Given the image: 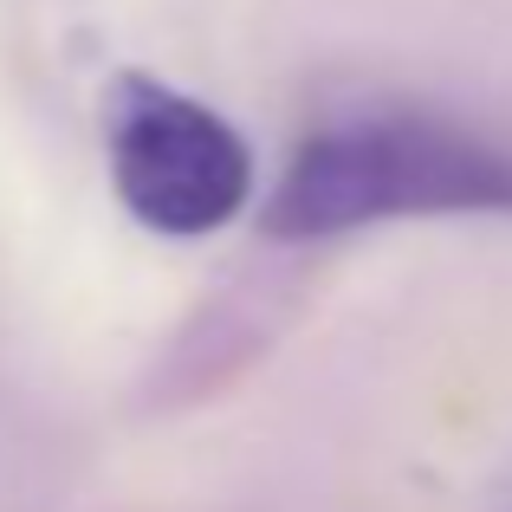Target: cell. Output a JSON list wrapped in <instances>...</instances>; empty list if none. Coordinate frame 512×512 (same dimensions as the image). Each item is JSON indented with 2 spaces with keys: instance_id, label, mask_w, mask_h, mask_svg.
Here are the masks:
<instances>
[{
  "instance_id": "cell-1",
  "label": "cell",
  "mask_w": 512,
  "mask_h": 512,
  "mask_svg": "<svg viewBox=\"0 0 512 512\" xmlns=\"http://www.w3.org/2000/svg\"><path fill=\"white\" fill-rule=\"evenodd\" d=\"M512 208V156L435 117H357L299 150L266 208L273 240L344 234L389 214Z\"/></svg>"
},
{
  "instance_id": "cell-2",
  "label": "cell",
  "mask_w": 512,
  "mask_h": 512,
  "mask_svg": "<svg viewBox=\"0 0 512 512\" xmlns=\"http://www.w3.org/2000/svg\"><path fill=\"white\" fill-rule=\"evenodd\" d=\"M111 182L143 227L201 240L253 195V156L227 117L163 85H130L111 117Z\"/></svg>"
}]
</instances>
